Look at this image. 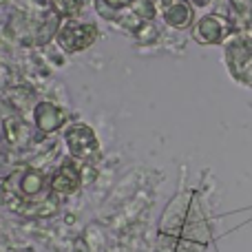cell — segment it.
Wrapping results in <instances>:
<instances>
[{
  "instance_id": "7a4b0ae2",
  "label": "cell",
  "mask_w": 252,
  "mask_h": 252,
  "mask_svg": "<svg viewBox=\"0 0 252 252\" xmlns=\"http://www.w3.org/2000/svg\"><path fill=\"white\" fill-rule=\"evenodd\" d=\"M66 146H69V153L73 157H89L91 153L97 151V137L95 130L84 122H73L69 124L64 133Z\"/></svg>"
},
{
  "instance_id": "8992f818",
  "label": "cell",
  "mask_w": 252,
  "mask_h": 252,
  "mask_svg": "<svg viewBox=\"0 0 252 252\" xmlns=\"http://www.w3.org/2000/svg\"><path fill=\"white\" fill-rule=\"evenodd\" d=\"M53 186L58 188V190H73L75 186H78V170H75L73 164H62V168L56 173V177H53Z\"/></svg>"
},
{
  "instance_id": "6da1fadb",
  "label": "cell",
  "mask_w": 252,
  "mask_h": 252,
  "mask_svg": "<svg viewBox=\"0 0 252 252\" xmlns=\"http://www.w3.org/2000/svg\"><path fill=\"white\" fill-rule=\"evenodd\" d=\"M97 40V27L91 22H80L75 18L64 20L60 29L56 31V42L60 44L62 51L66 53H80L89 49Z\"/></svg>"
},
{
  "instance_id": "ba28073f",
  "label": "cell",
  "mask_w": 252,
  "mask_h": 252,
  "mask_svg": "<svg viewBox=\"0 0 252 252\" xmlns=\"http://www.w3.org/2000/svg\"><path fill=\"white\" fill-rule=\"evenodd\" d=\"M135 0H97V7H106V9H113V11H118V9H126L130 7Z\"/></svg>"
},
{
  "instance_id": "52a82bcc",
  "label": "cell",
  "mask_w": 252,
  "mask_h": 252,
  "mask_svg": "<svg viewBox=\"0 0 252 252\" xmlns=\"http://www.w3.org/2000/svg\"><path fill=\"white\" fill-rule=\"evenodd\" d=\"M49 4H51V11L56 13L58 18H62V20L75 18L80 13V9H82L80 0H49Z\"/></svg>"
},
{
  "instance_id": "3957f363",
  "label": "cell",
  "mask_w": 252,
  "mask_h": 252,
  "mask_svg": "<svg viewBox=\"0 0 252 252\" xmlns=\"http://www.w3.org/2000/svg\"><path fill=\"white\" fill-rule=\"evenodd\" d=\"M69 120V111L62 106L53 104V102H38L33 106V126L40 133H56Z\"/></svg>"
},
{
  "instance_id": "5b68a950",
  "label": "cell",
  "mask_w": 252,
  "mask_h": 252,
  "mask_svg": "<svg viewBox=\"0 0 252 252\" xmlns=\"http://www.w3.org/2000/svg\"><path fill=\"white\" fill-rule=\"evenodd\" d=\"M164 20L175 29H184L192 22V7L188 0H175L170 7L164 9Z\"/></svg>"
},
{
  "instance_id": "277c9868",
  "label": "cell",
  "mask_w": 252,
  "mask_h": 252,
  "mask_svg": "<svg viewBox=\"0 0 252 252\" xmlns=\"http://www.w3.org/2000/svg\"><path fill=\"white\" fill-rule=\"evenodd\" d=\"M228 33V22L219 16H204L195 27V40L201 44H217Z\"/></svg>"
}]
</instances>
